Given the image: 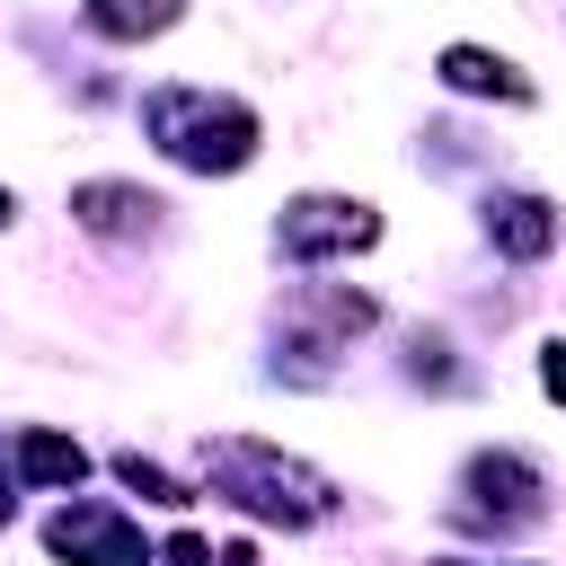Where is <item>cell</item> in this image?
<instances>
[{
    "mask_svg": "<svg viewBox=\"0 0 566 566\" xmlns=\"http://www.w3.org/2000/svg\"><path fill=\"white\" fill-rule=\"evenodd\" d=\"M442 80L469 88V97H531V80H522L504 53H478V44H451V53H442Z\"/></svg>",
    "mask_w": 566,
    "mask_h": 566,
    "instance_id": "52a82bcc",
    "label": "cell"
},
{
    "mask_svg": "<svg viewBox=\"0 0 566 566\" xmlns=\"http://www.w3.org/2000/svg\"><path fill=\"white\" fill-rule=\"evenodd\" d=\"M539 389L566 407V345H548V354H539Z\"/></svg>",
    "mask_w": 566,
    "mask_h": 566,
    "instance_id": "7c38bea8",
    "label": "cell"
},
{
    "mask_svg": "<svg viewBox=\"0 0 566 566\" xmlns=\"http://www.w3.org/2000/svg\"><path fill=\"white\" fill-rule=\"evenodd\" d=\"M18 469H27L35 486H80L88 451H80L71 433H27V442H18Z\"/></svg>",
    "mask_w": 566,
    "mask_h": 566,
    "instance_id": "9c48e42d",
    "label": "cell"
},
{
    "mask_svg": "<svg viewBox=\"0 0 566 566\" xmlns=\"http://www.w3.org/2000/svg\"><path fill=\"white\" fill-rule=\"evenodd\" d=\"M71 566H150V548L133 539V522L115 513V504H71V513H53V531H44Z\"/></svg>",
    "mask_w": 566,
    "mask_h": 566,
    "instance_id": "277c9868",
    "label": "cell"
},
{
    "mask_svg": "<svg viewBox=\"0 0 566 566\" xmlns=\"http://www.w3.org/2000/svg\"><path fill=\"white\" fill-rule=\"evenodd\" d=\"M142 124H150V142L177 159V168H248L256 159V115L248 106H230V97H212V88H159L150 106H142Z\"/></svg>",
    "mask_w": 566,
    "mask_h": 566,
    "instance_id": "6da1fadb",
    "label": "cell"
},
{
    "mask_svg": "<svg viewBox=\"0 0 566 566\" xmlns=\"http://www.w3.org/2000/svg\"><path fill=\"white\" fill-rule=\"evenodd\" d=\"M451 566H469V557H451Z\"/></svg>",
    "mask_w": 566,
    "mask_h": 566,
    "instance_id": "9a60e30c",
    "label": "cell"
},
{
    "mask_svg": "<svg viewBox=\"0 0 566 566\" xmlns=\"http://www.w3.org/2000/svg\"><path fill=\"white\" fill-rule=\"evenodd\" d=\"M203 557H212V548H203L195 531H177V539H168V566H203Z\"/></svg>",
    "mask_w": 566,
    "mask_h": 566,
    "instance_id": "4fadbf2b",
    "label": "cell"
},
{
    "mask_svg": "<svg viewBox=\"0 0 566 566\" xmlns=\"http://www.w3.org/2000/svg\"><path fill=\"white\" fill-rule=\"evenodd\" d=\"M0 230H9V195H0Z\"/></svg>",
    "mask_w": 566,
    "mask_h": 566,
    "instance_id": "5bb4252c",
    "label": "cell"
},
{
    "mask_svg": "<svg viewBox=\"0 0 566 566\" xmlns=\"http://www.w3.org/2000/svg\"><path fill=\"white\" fill-rule=\"evenodd\" d=\"M380 239V212L371 203H345V195H301L283 203V248L292 256H354Z\"/></svg>",
    "mask_w": 566,
    "mask_h": 566,
    "instance_id": "3957f363",
    "label": "cell"
},
{
    "mask_svg": "<svg viewBox=\"0 0 566 566\" xmlns=\"http://www.w3.org/2000/svg\"><path fill=\"white\" fill-rule=\"evenodd\" d=\"M159 212H168V203H159L150 186H106V177H97V186L71 195V221L97 230V239H142V230H159Z\"/></svg>",
    "mask_w": 566,
    "mask_h": 566,
    "instance_id": "5b68a950",
    "label": "cell"
},
{
    "mask_svg": "<svg viewBox=\"0 0 566 566\" xmlns=\"http://www.w3.org/2000/svg\"><path fill=\"white\" fill-rule=\"evenodd\" d=\"M177 9L186 0H88V27L97 35H159V27H177Z\"/></svg>",
    "mask_w": 566,
    "mask_h": 566,
    "instance_id": "30bf717a",
    "label": "cell"
},
{
    "mask_svg": "<svg viewBox=\"0 0 566 566\" xmlns=\"http://www.w3.org/2000/svg\"><path fill=\"white\" fill-rule=\"evenodd\" d=\"M115 469H124V486H133V495H150V504H195V495H186V486H177L159 460H142V451H124Z\"/></svg>",
    "mask_w": 566,
    "mask_h": 566,
    "instance_id": "8fae6325",
    "label": "cell"
},
{
    "mask_svg": "<svg viewBox=\"0 0 566 566\" xmlns=\"http://www.w3.org/2000/svg\"><path fill=\"white\" fill-rule=\"evenodd\" d=\"M212 478H221L239 504L274 513V522H310V513H327V486H318L301 460L265 451V442H221V451H212Z\"/></svg>",
    "mask_w": 566,
    "mask_h": 566,
    "instance_id": "7a4b0ae2",
    "label": "cell"
},
{
    "mask_svg": "<svg viewBox=\"0 0 566 566\" xmlns=\"http://www.w3.org/2000/svg\"><path fill=\"white\" fill-rule=\"evenodd\" d=\"M469 495H486V504H504V513H539V469L531 460H469Z\"/></svg>",
    "mask_w": 566,
    "mask_h": 566,
    "instance_id": "ba28073f",
    "label": "cell"
},
{
    "mask_svg": "<svg viewBox=\"0 0 566 566\" xmlns=\"http://www.w3.org/2000/svg\"><path fill=\"white\" fill-rule=\"evenodd\" d=\"M486 230H495L504 256H548V248H557V212H548L539 195H504V203H486Z\"/></svg>",
    "mask_w": 566,
    "mask_h": 566,
    "instance_id": "8992f818",
    "label": "cell"
}]
</instances>
